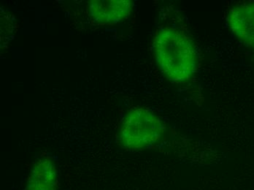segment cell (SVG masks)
Segmentation results:
<instances>
[{"instance_id": "cell-1", "label": "cell", "mask_w": 254, "mask_h": 190, "mask_svg": "<svg viewBox=\"0 0 254 190\" xmlns=\"http://www.w3.org/2000/svg\"><path fill=\"white\" fill-rule=\"evenodd\" d=\"M153 53L166 78L184 83L193 78L197 69V51L190 37L180 29H161L153 40Z\"/></svg>"}, {"instance_id": "cell-2", "label": "cell", "mask_w": 254, "mask_h": 190, "mask_svg": "<svg viewBox=\"0 0 254 190\" xmlns=\"http://www.w3.org/2000/svg\"><path fill=\"white\" fill-rule=\"evenodd\" d=\"M165 132L162 120L151 111L137 108L128 111L121 127V143L128 149H143L158 143Z\"/></svg>"}, {"instance_id": "cell-3", "label": "cell", "mask_w": 254, "mask_h": 190, "mask_svg": "<svg viewBox=\"0 0 254 190\" xmlns=\"http://www.w3.org/2000/svg\"><path fill=\"white\" fill-rule=\"evenodd\" d=\"M131 10L132 3L128 0H94L89 4L90 16L99 24H114L125 21Z\"/></svg>"}, {"instance_id": "cell-4", "label": "cell", "mask_w": 254, "mask_h": 190, "mask_svg": "<svg viewBox=\"0 0 254 190\" xmlns=\"http://www.w3.org/2000/svg\"><path fill=\"white\" fill-rule=\"evenodd\" d=\"M228 23L234 35L254 49V1L232 7L229 13Z\"/></svg>"}, {"instance_id": "cell-5", "label": "cell", "mask_w": 254, "mask_h": 190, "mask_svg": "<svg viewBox=\"0 0 254 190\" xmlns=\"http://www.w3.org/2000/svg\"><path fill=\"white\" fill-rule=\"evenodd\" d=\"M57 167L49 157H42L35 163L28 178L25 190H58Z\"/></svg>"}]
</instances>
